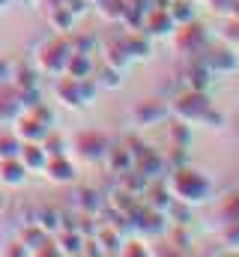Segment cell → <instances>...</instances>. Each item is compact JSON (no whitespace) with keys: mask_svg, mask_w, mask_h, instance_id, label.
Masks as SVG:
<instances>
[{"mask_svg":"<svg viewBox=\"0 0 239 257\" xmlns=\"http://www.w3.org/2000/svg\"><path fill=\"white\" fill-rule=\"evenodd\" d=\"M126 147H129L132 156H135V171H141L147 180H165L168 162H165V153H162V150H153L150 144H144V141L135 138V135L126 138Z\"/></svg>","mask_w":239,"mask_h":257,"instance_id":"3957f363","label":"cell"},{"mask_svg":"<svg viewBox=\"0 0 239 257\" xmlns=\"http://www.w3.org/2000/svg\"><path fill=\"white\" fill-rule=\"evenodd\" d=\"M93 78H96V84H99V87L117 90L120 84H123V69H117V66H111V63H105V66H99V69H93Z\"/></svg>","mask_w":239,"mask_h":257,"instance_id":"1f68e13d","label":"cell"},{"mask_svg":"<svg viewBox=\"0 0 239 257\" xmlns=\"http://www.w3.org/2000/svg\"><path fill=\"white\" fill-rule=\"evenodd\" d=\"M39 144H42V150H45V156H48V159H51V156H66V141L60 138L57 132H48Z\"/></svg>","mask_w":239,"mask_h":257,"instance_id":"ab89813d","label":"cell"},{"mask_svg":"<svg viewBox=\"0 0 239 257\" xmlns=\"http://www.w3.org/2000/svg\"><path fill=\"white\" fill-rule=\"evenodd\" d=\"M69 48H72V51H78V54H93L96 39H93V36H78V33H69Z\"/></svg>","mask_w":239,"mask_h":257,"instance_id":"7bdbcfd3","label":"cell"},{"mask_svg":"<svg viewBox=\"0 0 239 257\" xmlns=\"http://www.w3.org/2000/svg\"><path fill=\"white\" fill-rule=\"evenodd\" d=\"M165 186H168V192H171L174 200L191 206V209H194V206H203V203H209V200L215 197L212 180H209L203 171L191 168L188 162L179 165V168H171V171L165 174Z\"/></svg>","mask_w":239,"mask_h":257,"instance_id":"6da1fadb","label":"cell"},{"mask_svg":"<svg viewBox=\"0 0 239 257\" xmlns=\"http://www.w3.org/2000/svg\"><path fill=\"white\" fill-rule=\"evenodd\" d=\"M168 245H171V251L174 254H191L194 248H191V236H188V227H171L168 230Z\"/></svg>","mask_w":239,"mask_h":257,"instance_id":"d6a6232c","label":"cell"},{"mask_svg":"<svg viewBox=\"0 0 239 257\" xmlns=\"http://www.w3.org/2000/svg\"><path fill=\"white\" fill-rule=\"evenodd\" d=\"M129 224H132V233H138V236H144V239H159V236H165V230H168V215L141 203V206L129 215Z\"/></svg>","mask_w":239,"mask_h":257,"instance_id":"52a82bcc","label":"cell"},{"mask_svg":"<svg viewBox=\"0 0 239 257\" xmlns=\"http://www.w3.org/2000/svg\"><path fill=\"white\" fill-rule=\"evenodd\" d=\"M102 162L108 165V171H111L114 177H120V174H126V171L135 168V156H132V150L126 147V141H120V144H108Z\"/></svg>","mask_w":239,"mask_h":257,"instance_id":"5bb4252c","label":"cell"},{"mask_svg":"<svg viewBox=\"0 0 239 257\" xmlns=\"http://www.w3.org/2000/svg\"><path fill=\"white\" fill-rule=\"evenodd\" d=\"M179 81H182V87H188V90H200V93H209V87H212V72L203 66L200 60V54L197 57H185V63H182V72H179Z\"/></svg>","mask_w":239,"mask_h":257,"instance_id":"8fae6325","label":"cell"},{"mask_svg":"<svg viewBox=\"0 0 239 257\" xmlns=\"http://www.w3.org/2000/svg\"><path fill=\"white\" fill-rule=\"evenodd\" d=\"M197 3H209V0H197Z\"/></svg>","mask_w":239,"mask_h":257,"instance_id":"f907efd6","label":"cell"},{"mask_svg":"<svg viewBox=\"0 0 239 257\" xmlns=\"http://www.w3.org/2000/svg\"><path fill=\"white\" fill-rule=\"evenodd\" d=\"M150 183H153V180H147V177H144L141 171H135V168L117 177V186H120V189H123V192H129V194H138V197L144 194V189H147Z\"/></svg>","mask_w":239,"mask_h":257,"instance_id":"83f0119b","label":"cell"},{"mask_svg":"<svg viewBox=\"0 0 239 257\" xmlns=\"http://www.w3.org/2000/svg\"><path fill=\"white\" fill-rule=\"evenodd\" d=\"M105 63L117 66V69H126V66L132 63V57H129V51H126V42H123V33H120V36H111V39L105 42Z\"/></svg>","mask_w":239,"mask_h":257,"instance_id":"603a6c76","label":"cell"},{"mask_svg":"<svg viewBox=\"0 0 239 257\" xmlns=\"http://www.w3.org/2000/svg\"><path fill=\"white\" fill-rule=\"evenodd\" d=\"M45 239H48V233H45L39 224H33V221L21 230V242H24V248H27L30 254H36V251H39V245H42Z\"/></svg>","mask_w":239,"mask_h":257,"instance_id":"836d02e7","label":"cell"},{"mask_svg":"<svg viewBox=\"0 0 239 257\" xmlns=\"http://www.w3.org/2000/svg\"><path fill=\"white\" fill-rule=\"evenodd\" d=\"M165 215H168V221L177 224V227H188V224H191V206H185V203H179V200H171V206L165 209Z\"/></svg>","mask_w":239,"mask_h":257,"instance_id":"d590c367","label":"cell"},{"mask_svg":"<svg viewBox=\"0 0 239 257\" xmlns=\"http://www.w3.org/2000/svg\"><path fill=\"white\" fill-rule=\"evenodd\" d=\"M168 147H191V126L182 123V120H174L168 117Z\"/></svg>","mask_w":239,"mask_h":257,"instance_id":"484cf974","label":"cell"},{"mask_svg":"<svg viewBox=\"0 0 239 257\" xmlns=\"http://www.w3.org/2000/svg\"><path fill=\"white\" fill-rule=\"evenodd\" d=\"M215 215H218V221H239V189H230L227 194L218 197Z\"/></svg>","mask_w":239,"mask_h":257,"instance_id":"cb8c5ba5","label":"cell"},{"mask_svg":"<svg viewBox=\"0 0 239 257\" xmlns=\"http://www.w3.org/2000/svg\"><path fill=\"white\" fill-rule=\"evenodd\" d=\"M54 96H57L66 108H72V111H81V108H87V102H84V93H81V78H72V75H57Z\"/></svg>","mask_w":239,"mask_h":257,"instance_id":"4fadbf2b","label":"cell"},{"mask_svg":"<svg viewBox=\"0 0 239 257\" xmlns=\"http://www.w3.org/2000/svg\"><path fill=\"white\" fill-rule=\"evenodd\" d=\"M93 69H96V66H93V57H90V54H78V51H72L63 75H72V78H90Z\"/></svg>","mask_w":239,"mask_h":257,"instance_id":"f1b7e54d","label":"cell"},{"mask_svg":"<svg viewBox=\"0 0 239 257\" xmlns=\"http://www.w3.org/2000/svg\"><path fill=\"white\" fill-rule=\"evenodd\" d=\"M51 3H63V0H48V6H51Z\"/></svg>","mask_w":239,"mask_h":257,"instance_id":"681fc988","label":"cell"},{"mask_svg":"<svg viewBox=\"0 0 239 257\" xmlns=\"http://www.w3.org/2000/svg\"><path fill=\"white\" fill-rule=\"evenodd\" d=\"M123 42H126V51H129L132 63H135V60H150V54H153V39H150L144 30H126V33H123Z\"/></svg>","mask_w":239,"mask_h":257,"instance_id":"e0dca14e","label":"cell"},{"mask_svg":"<svg viewBox=\"0 0 239 257\" xmlns=\"http://www.w3.org/2000/svg\"><path fill=\"white\" fill-rule=\"evenodd\" d=\"M200 60L203 66L212 72V78H227V75H233L239 72V54L230 48V45H224V42H209L203 51H200Z\"/></svg>","mask_w":239,"mask_h":257,"instance_id":"8992f818","label":"cell"},{"mask_svg":"<svg viewBox=\"0 0 239 257\" xmlns=\"http://www.w3.org/2000/svg\"><path fill=\"white\" fill-rule=\"evenodd\" d=\"M57 248H60V254H81L84 251V233H78V230H57Z\"/></svg>","mask_w":239,"mask_h":257,"instance_id":"f546056e","label":"cell"},{"mask_svg":"<svg viewBox=\"0 0 239 257\" xmlns=\"http://www.w3.org/2000/svg\"><path fill=\"white\" fill-rule=\"evenodd\" d=\"M6 3H9V0H0V9H3V6H6Z\"/></svg>","mask_w":239,"mask_h":257,"instance_id":"c3c4849f","label":"cell"},{"mask_svg":"<svg viewBox=\"0 0 239 257\" xmlns=\"http://www.w3.org/2000/svg\"><path fill=\"white\" fill-rule=\"evenodd\" d=\"M69 54H72V48H69V39H63V33L45 39L36 48V69H39V75H51V78L63 75L66 63H69Z\"/></svg>","mask_w":239,"mask_h":257,"instance_id":"277c9868","label":"cell"},{"mask_svg":"<svg viewBox=\"0 0 239 257\" xmlns=\"http://www.w3.org/2000/svg\"><path fill=\"white\" fill-rule=\"evenodd\" d=\"M12 123H15L12 132L18 135V141H21V144H39V141L51 132V126H48V123H42L30 108H27V111H21Z\"/></svg>","mask_w":239,"mask_h":257,"instance_id":"7c38bea8","label":"cell"},{"mask_svg":"<svg viewBox=\"0 0 239 257\" xmlns=\"http://www.w3.org/2000/svg\"><path fill=\"white\" fill-rule=\"evenodd\" d=\"M120 254H126V257H144V254H150V248L141 242V239H123V248H120Z\"/></svg>","mask_w":239,"mask_h":257,"instance_id":"f6af8a7d","label":"cell"},{"mask_svg":"<svg viewBox=\"0 0 239 257\" xmlns=\"http://www.w3.org/2000/svg\"><path fill=\"white\" fill-rule=\"evenodd\" d=\"M21 96H18V87L3 81L0 84V123H12L18 114H21Z\"/></svg>","mask_w":239,"mask_h":257,"instance_id":"2e32d148","label":"cell"},{"mask_svg":"<svg viewBox=\"0 0 239 257\" xmlns=\"http://www.w3.org/2000/svg\"><path fill=\"white\" fill-rule=\"evenodd\" d=\"M209 9L218 18H236L239 21V0H209Z\"/></svg>","mask_w":239,"mask_h":257,"instance_id":"60d3db41","label":"cell"},{"mask_svg":"<svg viewBox=\"0 0 239 257\" xmlns=\"http://www.w3.org/2000/svg\"><path fill=\"white\" fill-rule=\"evenodd\" d=\"M75 15L63 6V3H51L48 6V24H51V30H57V33H72L75 30Z\"/></svg>","mask_w":239,"mask_h":257,"instance_id":"7402d4cb","label":"cell"},{"mask_svg":"<svg viewBox=\"0 0 239 257\" xmlns=\"http://www.w3.org/2000/svg\"><path fill=\"white\" fill-rule=\"evenodd\" d=\"M197 0H171L168 3V12H171V18H174V24H188V21H194L197 18Z\"/></svg>","mask_w":239,"mask_h":257,"instance_id":"d4e9b609","label":"cell"},{"mask_svg":"<svg viewBox=\"0 0 239 257\" xmlns=\"http://www.w3.org/2000/svg\"><path fill=\"white\" fill-rule=\"evenodd\" d=\"M209 93H200V90H188V87H179L177 93L168 99V111L174 120H182L188 126H197L203 111L209 108Z\"/></svg>","mask_w":239,"mask_h":257,"instance_id":"7a4b0ae2","label":"cell"},{"mask_svg":"<svg viewBox=\"0 0 239 257\" xmlns=\"http://www.w3.org/2000/svg\"><path fill=\"white\" fill-rule=\"evenodd\" d=\"M33 224H39V227L51 236V233L60 230V212L54 206H39V209L33 212Z\"/></svg>","mask_w":239,"mask_h":257,"instance_id":"4dcf8cb0","label":"cell"},{"mask_svg":"<svg viewBox=\"0 0 239 257\" xmlns=\"http://www.w3.org/2000/svg\"><path fill=\"white\" fill-rule=\"evenodd\" d=\"M197 126H203V128H224V114L221 111H215L212 105L203 111V117H200V123Z\"/></svg>","mask_w":239,"mask_h":257,"instance_id":"ee69618b","label":"cell"},{"mask_svg":"<svg viewBox=\"0 0 239 257\" xmlns=\"http://www.w3.org/2000/svg\"><path fill=\"white\" fill-rule=\"evenodd\" d=\"M15 87H18V90H33V87H39V69H18V72H15Z\"/></svg>","mask_w":239,"mask_h":257,"instance_id":"b9f144b4","label":"cell"},{"mask_svg":"<svg viewBox=\"0 0 239 257\" xmlns=\"http://www.w3.org/2000/svg\"><path fill=\"white\" fill-rule=\"evenodd\" d=\"M105 150H108V138H105L102 132H96V128H87V132H81V135L75 138V153H78V159L87 162V165L102 162V159H105Z\"/></svg>","mask_w":239,"mask_h":257,"instance_id":"30bf717a","label":"cell"},{"mask_svg":"<svg viewBox=\"0 0 239 257\" xmlns=\"http://www.w3.org/2000/svg\"><path fill=\"white\" fill-rule=\"evenodd\" d=\"M96 9H99V15L105 21H120L123 18V9H126V0H99Z\"/></svg>","mask_w":239,"mask_h":257,"instance_id":"f35d334b","label":"cell"},{"mask_svg":"<svg viewBox=\"0 0 239 257\" xmlns=\"http://www.w3.org/2000/svg\"><path fill=\"white\" fill-rule=\"evenodd\" d=\"M141 30L156 42V39H171V36H174V30H177V24H174V18H171V12H168V9L150 6V9L144 12Z\"/></svg>","mask_w":239,"mask_h":257,"instance_id":"9c48e42d","label":"cell"},{"mask_svg":"<svg viewBox=\"0 0 239 257\" xmlns=\"http://www.w3.org/2000/svg\"><path fill=\"white\" fill-rule=\"evenodd\" d=\"M6 254H30V251L24 248V242H12V245L6 248Z\"/></svg>","mask_w":239,"mask_h":257,"instance_id":"bcb514c9","label":"cell"},{"mask_svg":"<svg viewBox=\"0 0 239 257\" xmlns=\"http://www.w3.org/2000/svg\"><path fill=\"white\" fill-rule=\"evenodd\" d=\"M168 117H171V111H168V102H165L162 96L141 99V102L132 108V120H135V126H141V128L162 126V123H168Z\"/></svg>","mask_w":239,"mask_h":257,"instance_id":"ba28073f","label":"cell"},{"mask_svg":"<svg viewBox=\"0 0 239 257\" xmlns=\"http://www.w3.org/2000/svg\"><path fill=\"white\" fill-rule=\"evenodd\" d=\"M42 174L51 180V183H57V186H69V183H75V165L66 159V156H51L48 162H45V168H42Z\"/></svg>","mask_w":239,"mask_h":257,"instance_id":"9a60e30c","label":"cell"},{"mask_svg":"<svg viewBox=\"0 0 239 257\" xmlns=\"http://www.w3.org/2000/svg\"><path fill=\"white\" fill-rule=\"evenodd\" d=\"M105 203L111 206V209H117V212H123V215H132L138 206H141V197L138 194H129V192H123L117 186V192L111 194V197H105Z\"/></svg>","mask_w":239,"mask_h":257,"instance_id":"4316f807","label":"cell"},{"mask_svg":"<svg viewBox=\"0 0 239 257\" xmlns=\"http://www.w3.org/2000/svg\"><path fill=\"white\" fill-rule=\"evenodd\" d=\"M218 42L230 45L239 54V21L236 18H224V24H221V30H218Z\"/></svg>","mask_w":239,"mask_h":257,"instance_id":"8d00e7d4","label":"cell"},{"mask_svg":"<svg viewBox=\"0 0 239 257\" xmlns=\"http://www.w3.org/2000/svg\"><path fill=\"white\" fill-rule=\"evenodd\" d=\"M27 180V168L21 165V159H0V186H24Z\"/></svg>","mask_w":239,"mask_h":257,"instance_id":"ffe728a7","label":"cell"},{"mask_svg":"<svg viewBox=\"0 0 239 257\" xmlns=\"http://www.w3.org/2000/svg\"><path fill=\"white\" fill-rule=\"evenodd\" d=\"M218 242L230 251L239 248V221H218Z\"/></svg>","mask_w":239,"mask_h":257,"instance_id":"e575fe53","label":"cell"},{"mask_svg":"<svg viewBox=\"0 0 239 257\" xmlns=\"http://www.w3.org/2000/svg\"><path fill=\"white\" fill-rule=\"evenodd\" d=\"M75 209L99 218V212L105 209V197H102L99 189H87V186H84V189H78V192H75Z\"/></svg>","mask_w":239,"mask_h":257,"instance_id":"d6986e66","label":"cell"},{"mask_svg":"<svg viewBox=\"0 0 239 257\" xmlns=\"http://www.w3.org/2000/svg\"><path fill=\"white\" fill-rule=\"evenodd\" d=\"M9 75H12V69H9V63H6L3 57H0V84H3V81H9Z\"/></svg>","mask_w":239,"mask_h":257,"instance_id":"7dc6e473","label":"cell"},{"mask_svg":"<svg viewBox=\"0 0 239 257\" xmlns=\"http://www.w3.org/2000/svg\"><path fill=\"white\" fill-rule=\"evenodd\" d=\"M93 236H96V242H99L102 254H120V248H123V233H120L114 224L99 221V224H96V230H93Z\"/></svg>","mask_w":239,"mask_h":257,"instance_id":"ac0fdd59","label":"cell"},{"mask_svg":"<svg viewBox=\"0 0 239 257\" xmlns=\"http://www.w3.org/2000/svg\"><path fill=\"white\" fill-rule=\"evenodd\" d=\"M18 159H21V165L27 168V174H39V171L45 168V162H48V156H45L42 144H21Z\"/></svg>","mask_w":239,"mask_h":257,"instance_id":"44dd1931","label":"cell"},{"mask_svg":"<svg viewBox=\"0 0 239 257\" xmlns=\"http://www.w3.org/2000/svg\"><path fill=\"white\" fill-rule=\"evenodd\" d=\"M21 153V141L15 132H3L0 135V159H18Z\"/></svg>","mask_w":239,"mask_h":257,"instance_id":"74e56055","label":"cell"},{"mask_svg":"<svg viewBox=\"0 0 239 257\" xmlns=\"http://www.w3.org/2000/svg\"><path fill=\"white\" fill-rule=\"evenodd\" d=\"M171 39H174L177 54H182V57H197V54L212 42L209 27H206V24H200L197 18H194V21H188V24H179Z\"/></svg>","mask_w":239,"mask_h":257,"instance_id":"5b68a950","label":"cell"}]
</instances>
